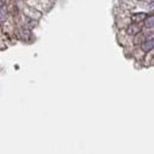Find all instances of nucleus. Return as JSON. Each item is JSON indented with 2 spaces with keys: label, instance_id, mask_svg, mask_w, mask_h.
<instances>
[{
  "label": "nucleus",
  "instance_id": "obj_6",
  "mask_svg": "<svg viewBox=\"0 0 154 154\" xmlns=\"http://www.w3.org/2000/svg\"><path fill=\"white\" fill-rule=\"evenodd\" d=\"M6 17H7V16H6V11L0 6V20H5Z\"/></svg>",
  "mask_w": 154,
  "mask_h": 154
},
{
  "label": "nucleus",
  "instance_id": "obj_5",
  "mask_svg": "<svg viewBox=\"0 0 154 154\" xmlns=\"http://www.w3.org/2000/svg\"><path fill=\"white\" fill-rule=\"evenodd\" d=\"M146 27H149V29H152L154 26V17L153 16H151V17H148V18H146Z\"/></svg>",
  "mask_w": 154,
  "mask_h": 154
},
{
  "label": "nucleus",
  "instance_id": "obj_2",
  "mask_svg": "<svg viewBox=\"0 0 154 154\" xmlns=\"http://www.w3.org/2000/svg\"><path fill=\"white\" fill-rule=\"evenodd\" d=\"M146 18H147V14L146 13H135V14H133L131 17V20L133 23H141V21H143Z\"/></svg>",
  "mask_w": 154,
  "mask_h": 154
},
{
  "label": "nucleus",
  "instance_id": "obj_4",
  "mask_svg": "<svg viewBox=\"0 0 154 154\" xmlns=\"http://www.w3.org/2000/svg\"><path fill=\"white\" fill-rule=\"evenodd\" d=\"M135 36H136V37H135V40H134L135 44H142V43L145 42V36L141 35L140 32H139L137 35H135Z\"/></svg>",
  "mask_w": 154,
  "mask_h": 154
},
{
  "label": "nucleus",
  "instance_id": "obj_1",
  "mask_svg": "<svg viewBox=\"0 0 154 154\" xmlns=\"http://www.w3.org/2000/svg\"><path fill=\"white\" fill-rule=\"evenodd\" d=\"M127 32H128V35H132V36H135L139 32H141V25H140V23H133L132 25H129V27L127 29Z\"/></svg>",
  "mask_w": 154,
  "mask_h": 154
},
{
  "label": "nucleus",
  "instance_id": "obj_3",
  "mask_svg": "<svg viewBox=\"0 0 154 154\" xmlns=\"http://www.w3.org/2000/svg\"><path fill=\"white\" fill-rule=\"evenodd\" d=\"M153 46H154L153 39H149L148 42H143V43L141 44V49H142L145 52H148V51H151V50L153 49Z\"/></svg>",
  "mask_w": 154,
  "mask_h": 154
}]
</instances>
